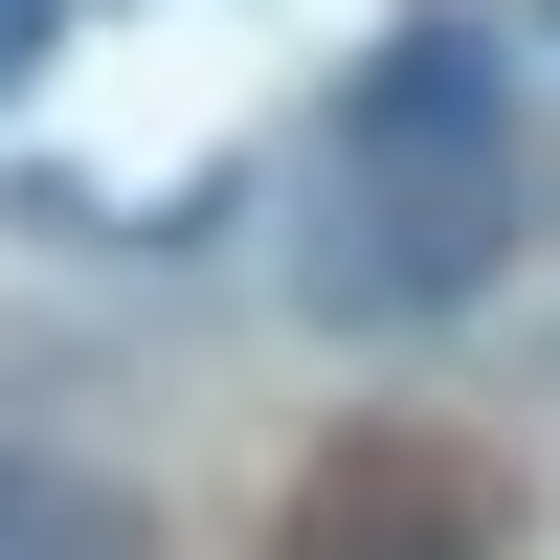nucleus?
Returning <instances> with one entry per match:
<instances>
[{
    "mask_svg": "<svg viewBox=\"0 0 560 560\" xmlns=\"http://www.w3.org/2000/svg\"><path fill=\"white\" fill-rule=\"evenodd\" d=\"M269 560H516V471L448 427H337L269 493Z\"/></svg>",
    "mask_w": 560,
    "mask_h": 560,
    "instance_id": "f257e3e1",
    "label": "nucleus"
},
{
    "mask_svg": "<svg viewBox=\"0 0 560 560\" xmlns=\"http://www.w3.org/2000/svg\"><path fill=\"white\" fill-rule=\"evenodd\" d=\"M493 247H516V179H359V224L314 247V314L382 337V314H471Z\"/></svg>",
    "mask_w": 560,
    "mask_h": 560,
    "instance_id": "f03ea898",
    "label": "nucleus"
},
{
    "mask_svg": "<svg viewBox=\"0 0 560 560\" xmlns=\"http://www.w3.org/2000/svg\"><path fill=\"white\" fill-rule=\"evenodd\" d=\"M337 135H359V179H516V158H493V45L471 23H404Z\"/></svg>",
    "mask_w": 560,
    "mask_h": 560,
    "instance_id": "7ed1b4c3",
    "label": "nucleus"
},
{
    "mask_svg": "<svg viewBox=\"0 0 560 560\" xmlns=\"http://www.w3.org/2000/svg\"><path fill=\"white\" fill-rule=\"evenodd\" d=\"M0 560H158V516H135L113 471H45V448H0Z\"/></svg>",
    "mask_w": 560,
    "mask_h": 560,
    "instance_id": "20e7f679",
    "label": "nucleus"
},
{
    "mask_svg": "<svg viewBox=\"0 0 560 560\" xmlns=\"http://www.w3.org/2000/svg\"><path fill=\"white\" fill-rule=\"evenodd\" d=\"M23 68H45V0H0V90H23Z\"/></svg>",
    "mask_w": 560,
    "mask_h": 560,
    "instance_id": "39448f33",
    "label": "nucleus"
}]
</instances>
